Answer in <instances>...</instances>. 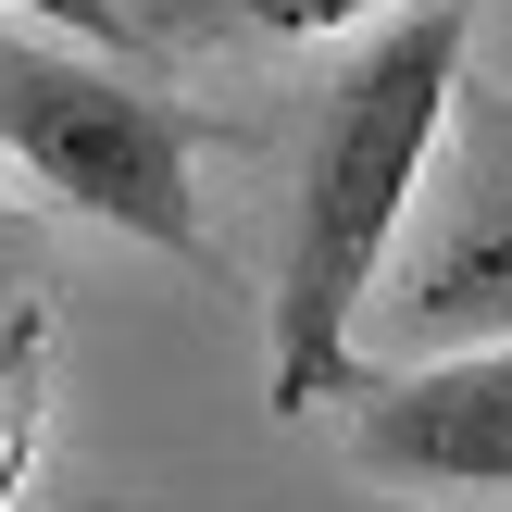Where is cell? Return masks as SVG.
I'll return each mask as SVG.
<instances>
[{
	"label": "cell",
	"instance_id": "5b68a950",
	"mask_svg": "<svg viewBox=\"0 0 512 512\" xmlns=\"http://www.w3.org/2000/svg\"><path fill=\"white\" fill-rule=\"evenodd\" d=\"M413 0H138V50H288V38H338V25H388Z\"/></svg>",
	"mask_w": 512,
	"mask_h": 512
},
{
	"label": "cell",
	"instance_id": "3957f363",
	"mask_svg": "<svg viewBox=\"0 0 512 512\" xmlns=\"http://www.w3.org/2000/svg\"><path fill=\"white\" fill-rule=\"evenodd\" d=\"M350 463L388 488H512V350H450L350 400Z\"/></svg>",
	"mask_w": 512,
	"mask_h": 512
},
{
	"label": "cell",
	"instance_id": "52a82bcc",
	"mask_svg": "<svg viewBox=\"0 0 512 512\" xmlns=\"http://www.w3.org/2000/svg\"><path fill=\"white\" fill-rule=\"evenodd\" d=\"M13 13L63 25V38H113V50H138V0H13Z\"/></svg>",
	"mask_w": 512,
	"mask_h": 512
},
{
	"label": "cell",
	"instance_id": "7a4b0ae2",
	"mask_svg": "<svg viewBox=\"0 0 512 512\" xmlns=\"http://www.w3.org/2000/svg\"><path fill=\"white\" fill-rule=\"evenodd\" d=\"M188 138H200V125L175 113V100L125 88V75L75 63V50L0 38V150H13L50 200H75V213H100V225H125V238L175 250V263L200 250Z\"/></svg>",
	"mask_w": 512,
	"mask_h": 512
},
{
	"label": "cell",
	"instance_id": "ba28073f",
	"mask_svg": "<svg viewBox=\"0 0 512 512\" xmlns=\"http://www.w3.org/2000/svg\"><path fill=\"white\" fill-rule=\"evenodd\" d=\"M0 250H13V200H0Z\"/></svg>",
	"mask_w": 512,
	"mask_h": 512
},
{
	"label": "cell",
	"instance_id": "277c9868",
	"mask_svg": "<svg viewBox=\"0 0 512 512\" xmlns=\"http://www.w3.org/2000/svg\"><path fill=\"white\" fill-rule=\"evenodd\" d=\"M388 338H400V350L512 338V125H500V150H475V175H463V200L438 213V238L400 263Z\"/></svg>",
	"mask_w": 512,
	"mask_h": 512
},
{
	"label": "cell",
	"instance_id": "8992f818",
	"mask_svg": "<svg viewBox=\"0 0 512 512\" xmlns=\"http://www.w3.org/2000/svg\"><path fill=\"white\" fill-rule=\"evenodd\" d=\"M38 413H50V313L13 300L0 313V512H13L25 463H38Z\"/></svg>",
	"mask_w": 512,
	"mask_h": 512
},
{
	"label": "cell",
	"instance_id": "6da1fadb",
	"mask_svg": "<svg viewBox=\"0 0 512 512\" xmlns=\"http://www.w3.org/2000/svg\"><path fill=\"white\" fill-rule=\"evenodd\" d=\"M475 50V0H413L388 13V38L350 50V75L325 88L313 163L288 188V275H275V413H313L350 388V338L388 300V238L413 225V188L438 163L450 88Z\"/></svg>",
	"mask_w": 512,
	"mask_h": 512
}]
</instances>
